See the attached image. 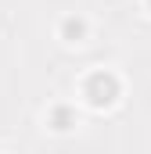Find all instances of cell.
<instances>
[{
    "label": "cell",
    "mask_w": 151,
    "mask_h": 154,
    "mask_svg": "<svg viewBox=\"0 0 151 154\" xmlns=\"http://www.w3.org/2000/svg\"><path fill=\"white\" fill-rule=\"evenodd\" d=\"M90 93H94V100H97V104H101V100H112L115 79H112V75H94V79H90Z\"/></svg>",
    "instance_id": "cell-1"
},
{
    "label": "cell",
    "mask_w": 151,
    "mask_h": 154,
    "mask_svg": "<svg viewBox=\"0 0 151 154\" xmlns=\"http://www.w3.org/2000/svg\"><path fill=\"white\" fill-rule=\"evenodd\" d=\"M65 32H76V36H79V32H83V22H65Z\"/></svg>",
    "instance_id": "cell-2"
}]
</instances>
